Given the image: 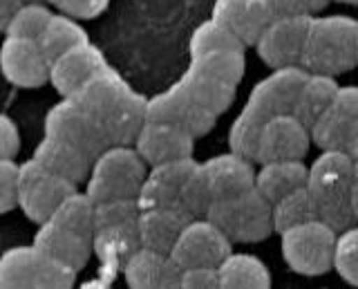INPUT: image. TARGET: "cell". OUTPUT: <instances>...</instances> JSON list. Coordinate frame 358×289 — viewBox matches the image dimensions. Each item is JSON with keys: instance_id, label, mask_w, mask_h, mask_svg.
I'll list each match as a JSON object with an SVG mask.
<instances>
[{"instance_id": "obj_29", "label": "cell", "mask_w": 358, "mask_h": 289, "mask_svg": "<svg viewBox=\"0 0 358 289\" xmlns=\"http://www.w3.org/2000/svg\"><path fill=\"white\" fill-rule=\"evenodd\" d=\"M186 70L199 76H206V79H213L217 83L238 87L246 70V59L244 52L238 50L208 52V54H199V57H190Z\"/></svg>"}, {"instance_id": "obj_13", "label": "cell", "mask_w": 358, "mask_h": 289, "mask_svg": "<svg viewBox=\"0 0 358 289\" xmlns=\"http://www.w3.org/2000/svg\"><path fill=\"white\" fill-rule=\"evenodd\" d=\"M309 18L307 16H287L275 18L260 38L255 41V52L264 65L271 70L294 68L300 65L302 52H305Z\"/></svg>"}, {"instance_id": "obj_33", "label": "cell", "mask_w": 358, "mask_h": 289, "mask_svg": "<svg viewBox=\"0 0 358 289\" xmlns=\"http://www.w3.org/2000/svg\"><path fill=\"white\" fill-rule=\"evenodd\" d=\"M166 258L168 255H162L157 251L139 247L130 255L128 262L123 265V269H121L123 278H126L128 289H155Z\"/></svg>"}, {"instance_id": "obj_5", "label": "cell", "mask_w": 358, "mask_h": 289, "mask_svg": "<svg viewBox=\"0 0 358 289\" xmlns=\"http://www.w3.org/2000/svg\"><path fill=\"white\" fill-rule=\"evenodd\" d=\"M231 242L253 244L262 242L273 233L271 204L251 188L249 193L231 199H217L204 216Z\"/></svg>"}, {"instance_id": "obj_55", "label": "cell", "mask_w": 358, "mask_h": 289, "mask_svg": "<svg viewBox=\"0 0 358 289\" xmlns=\"http://www.w3.org/2000/svg\"><path fill=\"white\" fill-rule=\"evenodd\" d=\"M356 63H358V34H356Z\"/></svg>"}, {"instance_id": "obj_25", "label": "cell", "mask_w": 358, "mask_h": 289, "mask_svg": "<svg viewBox=\"0 0 358 289\" xmlns=\"http://www.w3.org/2000/svg\"><path fill=\"white\" fill-rule=\"evenodd\" d=\"M34 160H36L48 173L72 184L85 182L90 175V166H92V162H90L85 155L50 137H43L38 141L36 150H34Z\"/></svg>"}, {"instance_id": "obj_3", "label": "cell", "mask_w": 358, "mask_h": 289, "mask_svg": "<svg viewBox=\"0 0 358 289\" xmlns=\"http://www.w3.org/2000/svg\"><path fill=\"white\" fill-rule=\"evenodd\" d=\"M358 20L347 14L311 16L300 68L311 74L334 76L356 68Z\"/></svg>"}, {"instance_id": "obj_42", "label": "cell", "mask_w": 358, "mask_h": 289, "mask_svg": "<svg viewBox=\"0 0 358 289\" xmlns=\"http://www.w3.org/2000/svg\"><path fill=\"white\" fill-rule=\"evenodd\" d=\"M18 206V164L14 160L0 162V216Z\"/></svg>"}, {"instance_id": "obj_18", "label": "cell", "mask_w": 358, "mask_h": 289, "mask_svg": "<svg viewBox=\"0 0 358 289\" xmlns=\"http://www.w3.org/2000/svg\"><path fill=\"white\" fill-rule=\"evenodd\" d=\"M132 148L137 150L145 166H159L166 162L193 157L195 137L182 128L145 121Z\"/></svg>"}, {"instance_id": "obj_36", "label": "cell", "mask_w": 358, "mask_h": 289, "mask_svg": "<svg viewBox=\"0 0 358 289\" xmlns=\"http://www.w3.org/2000/svg\"><path fill=\"white\" fill-rule=\"evenodd\" d=\"M354 124H350L341 115H336L329 108L327 113L320 115L313 126L309 128L311 143H316L320 150H345L347 141H350Z\"/></svg>"}, {"instance_id": "obj_26", "label": "cell", "mask_w": 358, "mask_h": 289, "mask_svg": "<svg viewBox=\"0 0 358 289\" xmlns=\"http://www.w3.org/2000/svg\"><path fill=\"white\" fill-rule=\"evenodd\" d=\"M220 289H271V272L253 253H231L217 267Z\"/></svg>"}, {"instance_id": "obj_20", "label": "cell", "mask_w": 358, "mask_h": 289, "mask_svg": "<svg viewBox=\"0 0 358 289\" xmlns=\"http://www.w3.org/2000/svg\"><path fill=\"white\" fill-rule=\"evenodd\" d=\"M201 169L206 173L213 202H217V199L240 197L244 193H249L255 182L253 162L240 157V155H233V153L215 155V157L201 162Z\"/></svg>"}, {"instance_id": "obj_27", "label": "cell", "mask_w": 358, "mask_h": 289, "mask_svg": "<svg viewBox=\"0 0 358 289\" xmlns=\"http://www.w3.org/2000/svg\"><path fill=\"white\" fill-rule=\"evenodd\" d=\"M336 92H338V81H336L334 76L309 72L305 83L300 85V92H298L294 113L291 115H294L305 128H311L313 121L331 108Z\"/></svg>"}, {"instance_id": "obj_53", "label": "cell", "mask_w": 358, "mask_h": 289, "mask_svg": "<svg viewBox=\"0 0 358 289\" xmlns=\"http://www.w3.org/2000/svg\"><path fill=\"white\" fill-rule=\"evenodd\" d=\"M354 177H356V182H358V162H354Z\"/></svg>"}, {"instance_id": "obj_11", "label": "cell", "mask_w": 358, "mask_h": 289, "mask_svg": "<svg viewBox=\"0 0 358 289\" xmlns=\"http://www.w3.org/2000/svg\"><path fill=\"white\" fill-rule=\"evenodd\" d=\"M145 121L152 124H168L175 128L186 130L188 135L204 137L215 126L217 117L206 113L204 108H199L188 92L182 87V83L171 85L168 90L145 99Z\"/></svg>"}, {"instance_id": "obj_15", "label": "cell", "mask_w": 358, "mask_h": 289, "mask_svg": "<svg viewBox=\"0 0 358 289\" xmlns=\"http://www.w3.org/2000/svg\"><path fill=\"white\" fill-rule=\"evenodd\" d=\"M110 65L103 57V52L94 48L92 43H83L63 57L52 61L50 65V83L63 99L74 97L81 87L92 81L96 74L108 70Z\"/></svg>"}, {"instance_id": "obj_32", "label": "cell", "mask_w": 358, "mask_h": 289, "mask_svg": "<svg viewBox=\"0 0 358 289\" xmlns=\"http://www.w3.org/2000/svg\"><path fill=\"white\" fill-rule=\"evenodd\" d=\"M271 218H273V231L282 233L291 227H298L302 222L316 220L313 216V199L305 188L280 197L278 202L271 204Z\"/></svg>"}, {"instance_id": "obj_31", "label": "cell", "mask_w": 358, "mask_h": 289, "mask_svg": "<svg viewBox=\"0 0 358 289\" xmlns=\"http://www.w3.org/2000/svg\"><path fill=\"white\" fill-rule=\"evenodd\" d=\"M50 222L59 225L83 238H92L94 233V202L87 193L74 191L56 206Z\"/></svg>"}, {"instance_id": "obj_43", "label": "cell", "mask_w": 358, "mask_h": 289, "mask_svg": "<svg viewBox=\"0 0 358 289\" xmlns=\"http://www.w3.org/2000/svg\"><path fill=\"white\" fill-rule=\"evenodd\" d=\"M268 7L275 18L287 16H318L324 7L329 5V0H266Z\"/></svg>"}, {"instance_id": "obj_24", "label": "cell", "mask_w": 358, "mask_h": 289, "mask_svg": "<svg viewBox=\"0 0 358 289\" xmlns=\"http://www.w3.org/2000/svg\"><path fill=\"white\" fill-rule=\"evenodd\" d=\"M305 186H307L305 162H268V164H260V171H255L253 188L268 204H273L280 197Z\"/></svg>"}, {"instance_id": "obj_23", "label": "cell", "mask_w": 358, "mask_h": 289, "mask_svg": "<svg viewBox=\"0 0 358 289\" xmlns=\"http://www.w3.org/2000/svg\"><path fill=\"white\" fill-rule=\"evenodd\" d=\"M141 247L137 222H128V225L117 227H103L92 233V253L99 255L101 265H103L106 276L112 278L117 272L123 269L130 255Z\"/></svg>"}, {"instance_id": "obj_44", "label": "cell", "mask_w": 358, "mask_h": 289, "mask_svg": "<svg viewBox=\"0 0 358 289\" xmlns=\"http://www.w3.org/2000/svg\"><path fill=\"white\" fill-rule=\"evenodd\" d=\"M331 110L341 115L350 124L358 121V85H338V92L334 97Z\"/></svg>"}, {"instance_id": "obj_38", "label": "cell", "mask_w": 358, "mask_h": 289, "mask_svg": "<svg viewBox=\"0 0 358 289\" xmlns=\"http://www.w3.org/2000/svg\"><path fill=\"white\" fill-rule=\"evenodd\" d=\"M331 269L345 283L358 287V225L345 229L336 236Z\"/></svg>"}, {"instance_id": "obj_1", "label": "cell", "mask_w": 358, "mask_h": 289, "mask_svg": "<svg viewBox=\"0 0 358 289\" xmlns=\"http://www.w3.org/2000/svg\"><path fill=\"white\" fill-rule=\"evenodd\" d=\"M70 99L99 126L110 146H134L145 124V97L134 92L112 68L96 74Z\"/></svg>"}, {"instance_id": "obj_4", "label": "cell", "mask_w": 358, "mask_h": 289, "mask_svg": "<svg viewBox=\"0 0 358 289\" xmlns=\"http://www.w3.org/2000/svg\"><path fill=\"white\" fill-rule=\"evenodd\" d=\"M148 175V166L132 146H110L90 166L85 193L92 202L137 199Z\"/></svg>"}, {"instance_id": "obj_19", "label": "cell", "mask_w": 358, "mask_h": 289, "mask_svg": "<svg viewBox=\"0 0 358 289\" xmlns=\"http://www.w3.org/2000/svg\"><path fill=\"white\" fill-rule=\"evenodd\" d=\"M210 18L233 31L244 48L255 45L262 31L275 20L266 0H215Z\"/></svg>"}, {"instance_id": "obj_49", "label": "cell", "mask_w": 358, "mask_h": 289, "mask_svg": "<svg viewBox=\"0 0 358 289\" xmlns=\"http://www.w3.org/2000/svg\"><path fill=\"white\" fill-rule=\"evenodd\" d=\"M345 153L350 155L354 162H358V121H356L354 128H352V135H350V141H347Z\"/></svg>"}, {"instance_id": "obj_9", "label": "cell", "mask_w": 358, "mask_h": 289, "mask_svg": "<svg viewBox=\"0 0 358 289\" xmlns=\"http://www.w3.org/2000/svg\"><path fill=\"white\" fill-rule=\"evenodd\" d=\"M233 253V242L206 218L190 220L168 258L182 269H217Z\"/></svg>"}, {"instance_id": "obj_46", "label": "cell", "mask_w": 358, "mask_h": 289, "mask_svg": "<svg viewBox=\"0 0 358 289\" xmlns=\"http://www.w3.org/2000/svg\"><path fill=\"white\" fill-rule=\"evenodd\" d=\"M182 289H220L217 269H184Z\"/></svg>"}, {"instance_id": "obj_2", "label": "cell", "mask_w": 358, "mask_h": 289, "mask_svg": "<svg viewBox=\"0 0 358 289\" xmlns=\"http://www.w3.org/2000/svg\"><path fill=\"white\" fill-rule=\"evenodd\" d=\"M354 182V160L345 150H320L307 166V191L313 199V216L336 233L356 227L350 209V188Z\"/></svg>"}, {"instance_id": "obj_47", "label": "cell", "mask_w": 358, "mask_h": 289, "mask_svg": "<svg viewBox=\"0 0 358 289\" xmlns=\"http://www.w3.org/2000/svg\"><path fill=\"white\" fill-rule=\"evenodd\" d=\"M182 276H184L182 267H179L177 262H173L171 258H166L155 289H182Z\"/></svg>"}, {"instance_id": "obj_37", "label": "cell", "mask_w": 358, "mask_h": 289, "mask_svg": "<svg viewBox=\"0 0 358 289\" xmlns=\"http://www.w3.org/2000/svg\"><path fill=\"white\" fill-rule=\"evenodd\" d=\"M50 18H52V9L45 3H22L18 12L11 16L5 34L9 38L38 41Z\"/></svg>"}, {"instance_id": "obj_54", "label": "cell", "mask_w": 358, "mask_h": 289, "mask_svg": "<svg viewBox=\"0 0 358 289\" xmlns=\"http://www.w3.org/2000/svg\"><path fill=\"white\" fill-rule=\"evenodd\" d=\"M22 3H45V0H22Z\"/></svg>"}, {"instance_id": "obj_17", "label": "cell", "mask_w": 358, "mask_h": 289, "mask_svg": "<svg viewBox=\"0 0 358 289\" xmlns=\"http://www.w3.org/2000/svg\"><path fill=\"white\" fill-rule=\"evenodd\" d=\"M0 72L18 87H41L50 81V63L36 41L5 38L0 48Z\"/></svg>"}, {"instance_id": "obj_40", "label": "cell", "mask_w": 358, "mask_h": 289, "mask_svg": "<svg viewBox=\"0 0 358 289\" xmlns=\"http://www.w3.org/2000/svg\"><path fill=\"white\" fill-rule=\"evenodd\" d=\"M139 204L137 199H112V202H99L94 204V231L103 227H117L137 222L139 218Z\"/></svg>"}, {"instance_id": "obj_21", "label": "cell", "mask_w": 358, "mask_h": 289, "mask_svg": "<svg viewBox=\"0 0 358 289\" xmlns=\"http://www.w3.org/2000/svg\"><path fill=\"white\" fill-rule=\"evenodd\" d=\"M34 247L67 269L81 272L92 255V238H83L48 220L38 227Z\"/></svg>"}, {"instance_id": "obj_52", "label": "cell", "mask_w": 358, "mask_h": 289, "mask_svg": "<svg viewBox=\"0 0 358 289\" xmlns=\"http://www.w3.org/2000/svg\"><path fill=\"white\" fill-rule=\"evenodd\" d=\"M338 3H345V5H358V0H338Z\"/></svg>"}, {"instance_id": "obj_22", "label": "cell", "mask_w": 358, "mask_h": 289, "mask_svg": "<svg viewBox=\"0 0 358 289\" xmlns=\"http://www.w3.org/2000/svg\"><path fill=\"white\" fill-rule=\"evenodd\" d=\"M190 220H195L186 209H152L141 211L137 218V231L139 242L143 249L157 251L162 255H168L175 247L179 233Z\"/></svg>"}, {"instance_id": "obj_14", "label": "cell", "mask_w": 358, "mask_h": 289, "mask_svg": "<svg viewBox=\"0 0 358 289\" xmlns=\"http://www.w3.org/2000/svg\"><path fill=\"white\" fill-rule=\"evenodd\" d=\"M311 146L309 128L294 115H278L262 126L257 139L255 164L268 162H302Z\"/></svg>"}, {"instance_id": "obj_50", "label": "cell", "mask_w": 358, "mask_h": 289, "mask_svg": "<svg viewBox=\"0 0 358 289\" xmlns=\"http://www.w3.org/2000/svg\"><path fill=\"white\" fill-rule=\"evenodd\" d=\"M350 209H352V216L358 225V182H354L350 188Z\"/></svg>"}, {"instance_id": "obj_12", "label": "cell", "mask_w": 358, "mask_h": 289, "mask_svg": "<svg viewBox=\"0 0 358 289\" xmlns=\"http://www.w3.org/2000/svg\"><path fill=\"white\" fill-rule=\"evenodd\" d=\"M307 74L309 72L305 68H300V65L271 70V74L253 85L244 108H249L251 113H255L264 121L278 115H291L300 92V85L305 83Z\"/></svg>"}, {"instance_id": "obj_16", "label": "cell", "mask_w": 358, "mask_h": 289, "mask_svg": "<svg viewBox=\"0 0 358 289\" xmlns=\"http://www.w3.org/2000/svg\"><path fill=\"white\" fill-rule=\"evenodd\" d=\"M197 162L193 157L166 162L159 166H150L145 182L137 195L139 211H152V209H179V195L190 173L195 171Z\"/></svg>"}, {"instance_id": "obj_34", "label": "cell", "mask_w": 358, "mask_h": 289, "mask_svg": "<svg viewBox=\"0 0 358 289\" xmlns=\"http://www.w3.org/2000/svg\"><path fill=\"white\" fill-rule=\"evenodd\" d=\"M188 50H190V57H199V54H208V52H222V50L244 52V43L235 36L233 31L220 25L217 20L208 18L195 27L188 43Z\"/></svg>"}, {"instance_id": "obj_10", "label": "cell", "mask_w": 358, "mask_h": 289, "mask_svg": "<svg viewBox=\"0 0 358 289\" xmlns=\"http://www.w3.org/2000/svg\"><path fill=\"white\" fill-rule=\"evenodd\" d=\"M45 137L56 139L78 150L90 162H94L101 153L110 148L103 132L90 119L81 108L76 106L74 99H63L56 104L48 115H45Z\"/></svg>"}, {"instance_id": "obj_39", "label": "cell", "mask_w": 358, "mask_h": 289, "mask_svg": "<svg viewBox=\"0 0 358 289\" xmlns=\"http://www.w3.org/2000/svg\"><path fill=\"white\" fill-rule=\"evenodd\" d=\"M179 202H182V209H186L193 218H204L206 211L210 209L213 195H210L206 173L201 169V162H197L195 171L190 173V177L186 180L182 195H179Z\"/></svg>"}, {"instance_id": "obj_6", "label": "cell", "mask_w": 358, "mask_h": 289, "mask_svg": "<svg viewBox=\"0 0 358 289\" xmlns=\"http://www.w3.org/2000/svg\"><path fill=\"white\" fill-rule=\"evenodd\" d=\"M76 272L54 262L34 244L11 247L0 255V289H72Z\"/></svg>"}, {"instance_id": "obj_41", "label": "cell", "mask_w": 358, "mask_h": 289, "mask_svg": "<svg viewBox=\"0 0 358 289\" xmlns=\"http://www.w3.org/2000/svg\"><path fill=\"white\" fill-rule=\"evenodd\" d=\"M45 3H50L59 9V14L74 20H92L106 12L110 0H45Z\"/></svg>"}, {"instance_id": "obj_48", "label": "cell", "mask_w": 358, "mask_h": 289, "mask_svg": "<svg viewBox=\"0 0 358 289\" xmlns=\"http://www.w3.org/2000/svg\"><path fill=\"white\" fill-rule=\"evenodd\" d=\"M22 5V0H0V31H5L11 16H14Z\"/></svg>"}, {"instance_id": "obj_51", "label": "cell", "mask_w": 358, "mask_h": 289, "mask_svg": "<svg viewBox=\"0 0 358 289\" xmlns=\"http://www.w3.org/2000/svg\"><path fill=\"white\" fill-rule=\"evenodd\" d=\"M83 289H108V287H106L103 283H87Z\"/></svg>"}, {"instance_id": "obj_8", "label": "cell", "mask_w": 358, "mask_h": 289, "mask_svg": "<svg viewBox=\"0 0 358 289\" xmlns=\"http://www.w3.org/2000/svg\"><path fill=\"white\" fill-rule=\"evenodd\" d=\"M76 191V184L48 173L36 160L18 164V206L31 222L43 225L63 199Z\"/></svg>"}, {"instance_id": "obj_35", "label": "cell", "mask_w": 358, "mask_h": 289, "mask_svg": "<svg viewBox=\"0 0 358 289\" xmlns=\"http://www.w3.org/2000/svg\"><path fill=\"white\" fill-rule=\"evenodd\" d=\"M266 124L264 119H260L255 113H251L249 108H242V113L238 119L233 121V126L229 130V146L233 155L249 160L255 164V153H257V139H260L262 126Z\"/></svg>"}, {"instance_id": "obj_28", "label": "cell", "mask_w": 358, "mask_h": 289, "mask_svg": "<svg viewBox=\"0 0 358 289\" xmlns=\"http://www.w3.org/2000/svg\"><path fill=\"white\" fill-rule=\"evenodd\" d=\"M36 43L43 52V57L52 65V61L63 57L65 52H70L90 41H87V31L83 29V25L78 23V20L65 14H52V18L48 20V25H45L43 34Z\"/></svg>"}, {"instance_id": "obj_45", "label": "cell", "mask_w": 358, "mask_h": 289, "mask_svg": "<svg viewBox=\"0 0 358 289\" xmlns=\"http://www.w3.org/2000/svg\"><path fill=\"white\" fill-rule=\"evenodd\" d=\"M20 150V135L14 119L0 115V162L14 160Z\"/></svg>"}, {"instance_id": "obj_30", "label": "cell", "mask_w": 358, "mask_h": 289, "mask_svg": "<svg viewBox=\"0 0 358 289\" xmlns=\"http://www.w3.org/2000/svg\"><path fill=\"white\" fill-rule=\"evenodd\" d=\"M179 83H182L188 97L193 99L199 108H204L206 113L215 115V117H220L222 113H227L231 108V104L235 101V90H238V87H233V85L217 83V81L193 74L188 70L184 72L182 79H179Z\"/></svg>"}, {"instance_id": "obj_7", "label": "cell", "mask_w": 358, "mask_h": 289, "mask_svg": "<svg viewBox=\"0 0 358 289\" xmlns=\"http://www.w3.org/2000/svg\"><path fill=\"white\" fill-rule=\"evenodd\" d=\"M338 233L318 220L302 222L280 233V251L291 272L300 276H322L331 272Z\"/></svg>"}]
</instances>
